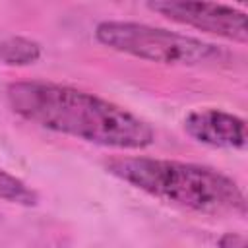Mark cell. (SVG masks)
Masks as SVG:
<instances>
[{"mask_svg":"<svg viewBox=\"0 0 248 248\" xmlns=\"http://www.w3.org/2000/svg\"><path fill=\"white\" fill-rule=\"evenodd\" d=\"M0 200L31 207V205H37L39 194L31 186H27L21 178L0 169Z\"/></svg>","mask_w":248,"mask_h":248,"instance_id":"obj_7","label":"cell"},{"mask_svg":"<svg viewBox=\"0 0 248 248\" xmlns=\"http://www.w3.org/2000/svg\"><path fill=\"white\" fill-rule=\"evenodd\" d=\"M219 248H246V240L242 234H234V232H227L221 236L219 240Z\"/></svg>","mask_w":248,"mask_h":248,"instance_id":"obj_8","label":"cell"},{"mask_svg":"<svg viewBox=\"0 0 248 248\" xmlns=\"http://www.w3.org/2000/svg\"><path fill=\"white\" fill-rule=\"evenodd\" d=\"M95 39L112 50L170 66H215L231 58L213 43L136 21H101Z\"/></svg>","mask_w":248,"mask_h":248,"instance_id":"obj_3","label":"cell"},{"mask_svg":"<svg viewBox=\"0 0 248 248\" xmlns=\"http://www.w3.org/2000/svg\"><path fill=\"white\" fill-rule=\"evenodd\" d=\"M184 130L192 140L211 147L240 149L246 145V122L219 108L192 110L184 118Z\"/></svg>","mask_w":248,"mask_h":248,"instance_id":"obj_5","label":"cell"},{"mask_svg":"<svg viewBox=\"0 0 248 248\" xmlns=\"http://www.w3.org/2000/svg\"><path fill=\"white\" fill-rule=\"evenodd\" d=\"M105 169L126 184L190 211L207 215L246 213L240 186L209 167L151 157H116L107 161Z\"/></svg>","mask_w":248,"mask_h":248,"instance_id":"obj_2","label":"cell"},{"mask_svg":"<svg viewBox=\"0 0 248 248\" xmlns=\"http://www.w3.org/2000/svg\"><path fill=\"white\" fill-rule=\"evenodd\" d=\"M149 10L161 14L163 17L234 41H248L246 14L238 8L213 4V2H192V0H157L147 4Z\"/></svg>","mask_w":248,"mask_h":248,"instance_id":"obj_4","label":"cell"},{"mask_svg":"<svg viewBox=\"0 0 248 248\" xmlns=\"http://www.w3.org/2000/svg\"><path fill=\"white\" fill-rule=\"evenodd\" d=\"M41 45L27 37H8L0 41V62L8 66H29L41 58Z\"/></svg>","mask_w":248,"mask_h":248,"instance_id":"obj_6","label":"cell"},{"mask_svg":"<svg viewBox=\"0 0 248 248\" xmlns=\"http://www.w3.org/2000/svg\"><path fill=\"white\" fill-rule=\"evenodd\" d=\"M10 108L45 130L116 149H143L153 128L126 108L93 93L50 81H16L6 89Z\"/></svg>","mask_w":248,"mask_h":248,"instance_id":"obj_1","label":"cell"}]
</instances>
